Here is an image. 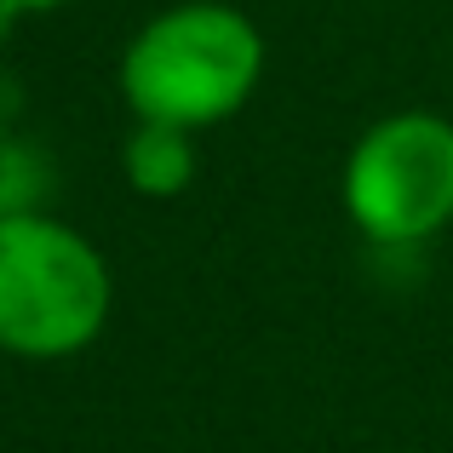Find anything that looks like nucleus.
I'll use <instances>...</instances> for the list:
<instances>
[{
  "mask_svg": "<svg viewBox=\"0 0 453 453\" xmlns=\"http://www.w3.org/2000/svg\"><path fill=\"white\" fill-rule=\"evenodd\" d=\"M64 6H75V0H0V35H6L12 23H23V18H41V12H64Z\"/></svg>",
  "mask_w": 453,
  "mask_h": 453,
  "instance_id": "423d86ee",
  "label": "nucleus"
},
{
  "mask_svg": "<svg viewBox=\"0 0 453 453\" xmlns=\"http://www.w3.org/2000/svg\"><path fill=\"white\" fill-rule=\"evenodd\" d=\"M196 133L178 127H155V121H133L121 138V178L133 196L144 201H173L196 184Z\"/></svg>",
  "mask_w": 453,
  "mask_h": 453,
  "instance_id": "20e7f679",
  "label": "nucleus"
},
{
  "mask_svg": "<svg viewBox=\"0 0 453 453\" xmlns=\"http://www.w3.org/2000/svg\"><path fill=\"white\" fill-rule=\"evenodd\" d=\"M115 316V270L87 230L58 212L0 219V356L69 362Z\"/></svg>",
  "mask_w": 453,
  "mask_h": 453,
  "instance_id": "f03ea898",
  "label": "nucleus"
},
{
  "mask_svg": "<svg viewBox=\"0 0 453 453\" xmlns=\"http://www.w3.org/2000/svg\"><path fill=\"white\" fill-rule=\"evenodd\" d=\"M52 196V155L18 133H0V219L46 212Z\"/></svg>",
  "mask_w": 453,
  "mask_h": 453,
  "instance_id": "39448f33",
  "label": "nucleus"
},
{
  "mask_svg": "<svg viewBox=\"0 0 453 453\" xmlns=\"http://www.w3.org/2000/svg\"><path fill=\"white\" fill-rule=\"evenodd\" d=\"M270 46L235 0H173L150 12L121 46L115 92L133 121L212 133L253 104Z\"/></svg>",
  "mask_w": 453,
  "mask_h": 453,
  "instance_id": "f257e3e1",
  "label": "nucleus"
},
{
  "mask_svg": "<svg viewBox=\"0 0 453 453\" xmlns=\"http://www.w3.org/2000/svg\"><path fill=\"white\" fill-rule=\"evenodd\" d=\"M344 219L385 253H413L453 224V121L442 110H390L339 173Z\"/></svg>",
  "mask_w": 453,
  "mask_h": 453,
  "instance_id": "7ed1b4c3",
  "label": "nucleus"
}]
</instances>
